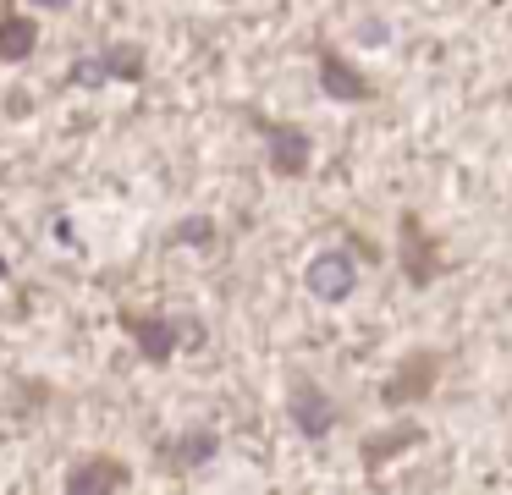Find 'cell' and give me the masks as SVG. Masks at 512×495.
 Wrapping results in <instances>:
<instances>
[{
  "instance_id": "cell-10",
  "label": "cell",
  "mask_w": 512,
  "mask_h": 495,
  "mask_svg": "<svg viewBox=\"0 0 512 495\" xmlns=\"http://www.w3.org/2000/svg\"><path fill=\"white\" fill-rule=\"evenodd\" d=\"M34 44H39V28H34V17H17V11H0V61H6V66L28 61V55H34Z\"/></svg>"
},
{
  "instance_id": "cell-16",
  "label": "cell",
  "mask_w": 512,
  "mask_h": 495,
  "mask_svg": "<svg viewBox=\"0 0 512 495\" xmlns=\"http://www.w3.org/2000/svg\"><path fill=\"white\" fill-rule=\"evenodd\" d=\"M39 11H72V0H34Z\"/></svg>"
},
{
  "instance_id": "cell-8",
  "label": "cell",
  "mask_w": 512,
  "mask_h": 495,
  "mask_svg": "<svg viewBox=\"0 0 512 495\" xmlns=\"http://www.w3.org/2000/svg\"><path fill=\"white\" fill-rule=\"evenodd\" d=\"M287 418L298 424V435L320 440V435H331V424H336V402L325 396L320 380H298L287 391Z\"/></svg>"
},
{
  "instance_id": "cell-3",
  "label": "cell",
  "mask_w": 512,
  "mask_h": 495,
  "mask_svg": "<svg viewBox=\"0 0 512 495\" xmlns=\"http://www.w3.org/2000/svg\"><path fill=\"white\" fill-rule=\"evenodd\" d=\"M314 61H320V94L325 99H336V105H369V99H375V83H369L342 50L314 44Z\"/></svg>"
},
{
  "instance_id": "cell-2",
  "label": "cell",
  "mask_w": 512,
  "mask_h": 495,
  "mask_svg": "<svg viewBox=\"0 0 512 495\" xmlns=\"http://www.w3.org/2000/svg\"><path fill=\"white\" fill-rule=\"evenodd\" d=\"M259 132H265V160L276 176H309V160H314V138L309 127H298V121H259Z\"/></svg>"
},
{
  "instance_id": "cell-13",
  "label": "cell",
  "mask_w": 512,
  "mask_h": 495,
  "mask_svg": "<svg viewBox=\"0 0 512 495\" xmlns=\"http://www.w3.org/2000/svg\"><path fill=\"white\" fill-rule=\"evenodd\" d=\"M215 237H221V226H215L210 215H188V220H177V226L166 231L171 248H210Z\"/></svg>"
},
{
  "instance_id": "cell-14",
  "label": "cell",
  "mask_w": 512,
  "mask_h": 495,
  "mask_svg": "<svg viewBox=\"0 0 512 495\" xmlns=\"http://www.w3.org/2000/svg\"><path fill=\"white\" fill-rule=\"evenodd\" d=\"M72 83H78V88H83V83H89V88H94V83H105L100 55H83V61H72Z\"/></svg>"
},
{
  "instance_id": "cell-6",
  "label": "cell",
  "mask_w": 512,
  "mask_h": 495,
  "mask_svg": "<svg viewBox=\"0 0 512 495\" xmlns=\"http://www.w3.org/2000/svg\"><path fill=\"white\" fill-rule=\"evenodd\" d=\"M122 330H127V336H133V347L138 352H144V358L149 363H171V358H177V319H171V314H149V308H122Z\"/></svg>"
},
{
  "instance_id": "cell-11",
  "label": "cell",
  "mask_w": 512,
  "mask_h": 495,
  "mask_svg": "<svg viewBox=\"0 0 512 495\" xmlns=\"http://www.w3.org/2000/svg\"><path fill=\"white\" fill-rule=\"evenodd\" d=\"M424 440V429L419 424H391V429H380V435H369L364 440V468H386V457H397V451H408V446H419Z\"/></svg>"
},
{
  "instance_id": "cell-5",
  "label": "cell",
  "mask_w": 512,
  "mask_h": 495,
  "mask_svg": "<svg viewBox=\"0 0 512 495\" xmlns=\"http://www.w3.org/2000/svg\"><path fill=\"white\" fill-rule=\"evenodd\" d=\"M397 264L408 275V286H430L441 275V242L419 226V215H402L397 226Z\"/></svg>"
},
{
  "instance_id": "cell-15",
  "label": "cell",
  "mask_w": 512,
  "mask_h": 495,
  "mask_svg": "<svg viewBox=\"0 0 512 495\" xmlns=\"http://www.w3.org/2000/svg\"><path fill=\"white\" fill-rule=\"evenodd\" d=\"M364 44H386V22L369 17V22H364Z\"/></svg>"
},
{
  "instance_id": "cell-17",
  "label": "cell",
  "mask_w": 512,
  "mask_h": 495,
  "mask_svg": "<svg viewBox=\"0 0 512 495\" xmlns=\"http://www.w3.org/2000/svg\"><path fill=\"white\" fill-rule=\"evenodd\" d=\"M0 281H6V259H0Z\"/></svg>"
},
{
  "instance_id": "cell-4",
  "label": "cell",
  "mask_w": 512,
  "mask_h": 495,
  "mask_svg": "<svg viewBox=\"0 0 512 495\" xmlns=\"http://www.w3.org/2000/svg\"><path fill=\"white\" fill-rule=\"evenodd\" d=\"M303 286H309L320 303H347V297L358 292V264L347 248H325L309 259V270H303Z\"/></svg>"
},
{
  "instance_id": "cell-1",
  "label": "cell",
  "mask_w": 512,
  "mask_h": 495,
  "mask_svg": "<svg viewBox=\"0 0 512 495\" xmlns=\"http://www.w3.org/2000/svg\"><path fill=\"white\" fill-rule=\"evenodd\" d=\"M441 352H430V347H419V352H408V358L391 369V380L380 385V402L386 407H413V402H424V396L435 391V380H441Z\"/></svg>"
},
{
  "instance_id": "cell-7",
  "label": "cell",
  "mask_w": 512,
  "mask_h": 495,
  "mask_svg": "<svg viewBox=\"0 0 512 495\" xmlns=\"http://www.w3.org/2000/svg\"><path fill=\"white\" fill-rule=\"evenodd\" d=\"M215 451H221V435H215V429H182V435L160 440L155 457L166 473H199L215 462Z\"/></svg>"
},
{
  "instance_id": "cell-12",
  "label": "cell",
  "mask_w": 512,
  "mask_h": 495,
  "mask_svg": "<svg viewBox=\"0 0 512 495\" xmlns=\"http://www.w3.org/2000/svg\"><path fill=\"white\" fill-rule=\"evenodd\" d=\"M100 66H105V77H116V83H138V77H144V50H138V44H105Z\"/></svg>"
},
{
  "instance_id": "cell-9",
  "label": "cell",
  "mask_w": 512,
  "mask_h": 495,
  "mask_svg": "<svg viewBox=\"0 0 512 495\" xmlns=\"http://www.w3.org/2000/svg\"><path fill=\"white\" fill-rule=\"evenodd\" d=\"M127 484H133V468H127V462H116V457H89V462H78V468L67 473V490L72 495L127 490Z\"/></svg>"
}]
</instances>
